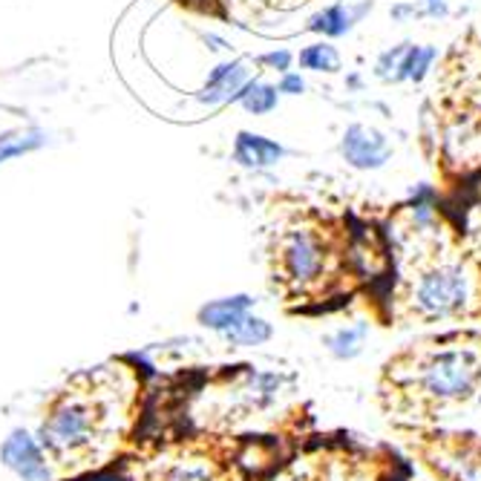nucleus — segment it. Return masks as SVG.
<instances>
[{
	"mask_svg": "<svg viewBox=\"0 0 481 481\" xmlns=\"http://www.w3.org/2000/svg\"><path fill=\"white\" fill-rule=\"evenodd\" d=\"M122 418V395L110 387V372L81 375L55 395L41 421V447L58 464H90L113 441Z\"/></svg>",
	"mask_w": 481,
	"mask_h": 481,
	"instance_id": "nucleus-1",
	"label": "nucleus"
},
{
	"mask_svg": "<svg viewBox=\"0 0 481 481\" xmlns=\"http://www.w3.org/2000/svg\"><path fill=\"white\" fill-rule=\"evenodd\" d=\"M389 380L395 392L418 409L464 407L481 392V349L456 343L416 352L395 367L389 363Z\"/></svg>",
	"mask_w": 481,
	"mask_h": 481,
	"instance_id": "nucleus-2",
	"label": "nucleus"
},
{
	"mask_svg": "<svg viewBox=\"0 0 481 481\" xmlns=\"http://www.w3.org/2000/svg\"><path fill=\"white\" fill-rule=\"evenodd\" d=\"M481 306V274L461 257H429L407 280L404 309L418 323L461 320Z\"/></svg>",
	"mask_w": 481,
	"mask_h": 481,
	"instance_id": "nucleus-3",
	"label": "nucleus"
},
{
	"mask_svg": "<svg viewBox=\"0 0 481 481\" xmlns=\"http://www.w3.org/2000/svg\"><path fill=\"white\" fill-rule=\"evenodd\" d=\"M280 271L291 291H320L335 271V248L318 228H291L280 245Z\"/></svg>",
	"mask_w": 481,
	"mask_h": 481,
	"instance_id": "nucleus-4",
	"label": "nucleus"
},
{
	"mask_svg": "<svg viewBox=\"0 0 481 481\" xmlns=\"http://www.w3.org/2000/svg\"><path fill=\"white\" fill-rule=\"evenodd\" d=\"M338 151H340V159L349 164L352 171L375 173V171H384L392 162L395 142L389 139V133H384L380 127L355 122L343 130Z\"/></svg>",
	"mask_w": 481,
	"mask_h": 481,
	"instance_id": "nucleus-5",
	"label": "nucleus"
},
{
	"mask_svg": "<svg viewBox=\"0 0 481 481\" xmlns=\"http://www.w3.org/2000/svg\"><path fill=\"white\" fill-rule=\"evenodd\" d=\"M0 461L4 467L12 470L21 481H49L53 478V467H49L46 450L38 438H32L26 429H12V433L0 444Z\"/></svg>",
	"mask_w": 481,
	"mask_h": 481,
	"instance_id": "nucleus-6",
	"label": "nucleus"
},
{
	"mask_svg": "<svg viewBox=\"0 0 481 481\" xmlns=\"http://www.w3.org/2000/svg\"><path fill=\"white\" fill-rule=\"evenodd\" d=\"M372 9H375V0H358V4H346V0H340V4H331V6L320 9L318 15H311L309 32L323 35L326 41L346 38V35H352L355 26L367 18V15H372Z\"/></svg>",
	"mask_w": 481,
	"mask_h": 481,
	"instance_id": "nucleus-7",
	"label": "nucleus"
},
{
	"mask_svg": "<svg viewBox=\"0 0 481 481\" xmlns=\"http://www.w3.org/2000/svg\"><path fill=\"white\" fill-rule=\"evenodd\" d=\"M433 467L447 481H481V447L467 441L441 444L433 456Z\"/></svg>",
	"mask_w": 481,
	"mask_h": 481,
	"instance_id": "nucleus-8",
	"label": "nucleus"
},
{
	"mask_svg": "<svg viewBox=\"0 0 481 481\" xmlns=\"http://www.w3.org/2000/svg\"><path fill=\"white\" fill-rule=\"evenodd\" d=\"M251 81V73L242 61H225L217 64L211 70L202 93H199V102L202 104H225V102H237L245 84Z\"/></svg>",
	"mask_w": 481,
	"mask_h": 481,
	"instance_id": "nucleus-9",
	"label": "nucleus"
},
{
	"mask_svg": "<svg viewBox=\"0 0 481 481\" xmlns=\"http://www.w3.org/2000/svg\"><path fill=\"white\" fill-rule=\"evenodd\" d=\"M286 147L277 139L262 136V133L240 130L234 139V162L248 171H269L277 162H283Z\"/></svg>",
	"mask_w": 481,
	"mask_h": 481,
	"instance_id": "nucleus-10",
	"label": "nucleus"
},
{
	"mask_svg": "<svg viewBox=\"0 0 481 481\" xmlns=\"http://www.w3.org/2000/svg\"><path fill=\"white\" fill-rule=\"evenodd\" d=\"M254 309V297L248 294H231V297H220V300H211L199 309L196 320L205 329L217 331V335H225L231 326H237L248 311Z\"/></svg>",
	"mask_w": 481,
	"mask_h": 481,
	"instance_id": "nucleus-11",
	"label": "nucleus"
},
{
	"mask_svg": "<svg viewBox=\"0 0 481 481\" xmlns=\"http://www.w3.org/2000/svg\"><path fill=\"white\" fill-rule=\"evenodd\" d=\"M369 335H372V326L367 320H355L349 326L329 331V335L323 338V346L335 360H355L363 349H367Z\"/></svg>",
	"mask_w": 481,
	"mask_h": 481,
	"instance_id": "nucleus-12",
	"label": "nucleus"
},
{
	"mask_svg": "<svg viewBox=\"0 0 481 481\" xmlns=\"http://www.w3.org/2000/svg\"><path fill=\"white\" fill-rule=\"evenodd\" d=\"M222 338L231 346H237V349H254V346H262V343H269L274 338V329H271L269 320L260 318V314L248 311L245 318L237 326H231Z\"/></svg>",
	"mask_w": 481,
	"mask_h": 481,
	"instance_id": "nucleus-13",
	"label": "nucleus"
},
{
	"mask_svg": "<svg viewBox=\"0 0 481 481\" xmlns=\"http://www.w3.org/2000/svg\"><path fill=\"white\" fill-rule=\"evenodd\" d=\"M303 70L309 73H323V75H335L343 70V58H340V49L331 44V41H314L309 46L300 49V55H297Z\"/></svg>",
	"mask_w": 481,
	"mask_h": 481,
	"instance_id": "nucleus-14",
	"label": "nucleus"
},
{
	"mask_svg": "<svg viewBox=\"0 0 481 481\" xmlns=\"http://www.w3.org/2000/svg\"><path fill=\"white\" fill-rule=\"evenodd\" d=\"M436 61H438L436 44H409L401 66V84H421V81H427Z\"/></svg>",
	"mask_w": 481,
	"mask_h": 481,
	"instance_id": "nucleus-15",
	"label": "nucleus"
},
{
	"mask_svg": "<svg viewBox=\"0 0 481 481\" xmlns=\"http://www.w3.org/2000/svg\"><path fill=\"white\" fill-rule=\"evenodd\" d=\"M237 102L242 104L245 113H251V115H269L277 110L280 104V93H277V84H269V81H257L251 78L245 84V90L240 93Z\"/></svg>",
	"mask_w": 481,
	"mask_h": 481,
	"instance_id": "nucleus-16",
	"label": "nucleus"
},
{
	"mask_svg": "<svg viewBox=\"0 0 481 481\" xmlns=\"http://www.w3.org/2000/svg\"><path fill=\"white\" fill-rule=\"evenodd\" d=\"M412 41H401L395 46H387L372 64V75L380 81V84H401V66H404V55Z\"/></svg>",
	"mask_w": 481,
	"mask_h": 481,
	"instance_id": "nucleus-17",
	"label": "nucleus"
},
{
	"mask_svg": "<svg viewBox=\"0 0 481 481\" xmlns=\"http://www.w3.org/2000/svg\"><path fill=\"white\" fill-rule=\"evenodd\" d=\"M46 144V133L44 130H26V133H4L0 136V164L24 156L29 151H38V147Z\"/></svg>",
	"mask_w": 481,
	"mask_h": 481,
	"instance_id": "nucleus-18",
	"label": "nucleus"
},
{
	"mask_svg": "<svg viewBox=\"0 0 481 481\" xmlns=\"http://www.w3.org/2000/svg\"><path fill=\"white\" fill-rule=\"evenodd\" d=\"M309 481H375L369 464L358 461H329Z\"/></svg>",
	"mask_w": 481,
	"mask_h": 481,
	"instance_id": "nucleus-19",
	"label": "nucleus"
},
{
	"mask_svg": "<svg viewBox=\"0 0 481 481\" xmlns=\"http://www.w3.org/2000/svg\"><path fill=\"white\" fill-rule=\"evenodd\" d=\"M156 481H217V476H213L211 464L199 458H185V461H171L159 473Z\"/></svg>",
	"mask_w": 481,
	"mask_h": 481,
	"instance_id": "nucleus-20",
	"label": "nucleus"
},
{
	"mask_svg": "<svg viewBox=\"0 0 481 481\" xmlns=\"http://www.w3.org/2000/svg\"><path fill=\"white\" fill-rule=\"evenodd\" d=\"M389 18L395 24H416V21H424V6L421 0L416 4V0H401V4H395L389 9Z\"/></svg>",
	"mask_w": 481,
	"mask_h": 481,
	"instance_id": "nucleus-21",
	"label": "nucleus"
},
{
	"mask_svg": "<svg viewBox=\"0 0 481 481\" xmlns=\"http://www.w3.org/2000/svg\"><path fill=\"white\" fill-rule=\"evenodd\" d=\"M260 64L283 75V73H289V70H291V64H294V53H289V49H271V53L260 55Z\"/></svg>",
	"mask_w": 481,
	"mask_h": 481,
	"instance_id": "nucleus-22",
	"label": "nucleus"
},
{
	"mask_svg": "<svg viewBox=\"0 0 481 481\" xmlns=\"http://www.w3.org/2000/svg\"><path fill=\"white\" fill-rule=\"evenodd\" d=\"M277 93L280 95H303L306 93V78L300 73H283L277 81Z\"/></svg>",
	"mask_w": 481,
	"mask_h": 481,
	"instance_id": "nucleus-23",
	"label": "nucleus"
},
{
	"mask_svg": "<svg viewBox=\"0 0 481 481\" xmlns=\"http://www.w3.org/2000/svg\"><path fill=\"white\" fill-rule=\"evenodd\" d=\"M421 6H424V18H433V21L450 18V0H421Z\"/></svg>",
	"mask_w": 481,
	"mask_h": 481,
	"instance_id": "nucleus-24",
	"label": "nucleus"
},
{
	"mask_svg": "<svg viewBox=\"0 0 481 481\" xmlns=\"http://www.w3.org/2000/svg\"><path fill=\"white\" fill-rule=\"evenodd\" d=\"M346 84H349L352 90H360V87H363V81H360V75H349V78H346Z\"/></svg>",
	"mask_w": 481,
	"mask_h": 481,
	"instance_id": "nucleus-25",
	"label": "nucleus"
},
{
	"mask_svg": "<svg viewBox=\"0 0 481 481\" xmlns=\"http://www.w3.org/2000/svg\"><path fill=\"white\" fill-rule=\"evenodd\" d=\"M478 46H481V32H478Z\"/></svg>",
	"mask_w": 481,
	"mask_h": 481,
	"instance_id": "nucleus-26",
	"label": "nucleus"
}]
</instances>
